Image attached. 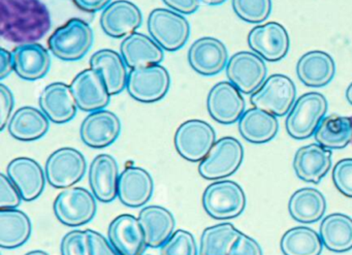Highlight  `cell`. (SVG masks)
I'll list each match as a JSON object with an SVG mask.
<instances>
[{"label": "cell", "instance_id": "1", "mask_svg": "<svg viewBox=\"0 0 352 255\" xmlns=\"http://www.w3.org/2000/svg\"><path fill=\"white\" fill-rule=\"evenodd\" d=\"M50 12L41 0H0V36L13 44H34L51 28Z\"/></svg>", "mask_w": 352, "mask_h": 255}, {"label": "cell", "instance_id": "2", "mask_svg": "<svg viewBox=\"0 0 352 255\" xmlns=\"http://www.w3.org/2000/svg\"><path fill=\"white\" fill-rule=\"evenodd\" d=\"M94 38V30L89 24L79 18H74L53 32L48 45L57 58L77 61L83 58L91 49Z\"/></svg>", "mask_w": 352, "mask_h": 255}, {"label": "cell", "instance_id": "3", "mask_svg": "<svg viewBox=\"0 0 352 255\" xmlns=\"http://www.w3.org/2000/svg\"><path fill=\"white\" fill-rule=\"evenodd\" d=\"M327 100L318 92H309L298 98L286 118L288 135L296 140H306L314 135L327 112Z\"/></svg>", "mask_w": 352, "mask_h": 255}, {"label": "cell", "instance_id": "4", "mask_svg": "<svg viewBox=\"0 0 352 255\" xmlns=\"http://www.w3.org/2000/svg\"><path fill=\"white\" fill-rule=\"evenodd\" d=\"M203 206L208 215L214 219H232L244 212L246 195L238 183L218 180L204 191Z\"/></svg>", "mask_w": 352, "mask_h": 255}, {"label": "cell", "instance_id": "5", "mask_svg": "<svg viewBox=\"0 0 352 255\" xmlns=\"http://www.w3.org/2000/svg\"><path fill=\"white\" fill-rule=\"evenodd\" d=\"M148 30L151 38L168 52L180 50L190 36L188 21L182 14L173 10L156 9L152 11L148 19Z\"/></svg>", "mask_w": 352, "mask_h": 255}, {"label": "cell", "instance_id": "6", "mask_svg": "<svg viewBox=\"0 0 352 255\" xmlns=\"http://www.w3.org/2000/svg\"><path fill=\"white\" fill-rule=\"evenodd\" d=\"M244 159L242 144L232 137L216 141L208 155L201 160L199 173L207 180H221L234 175Z\"/></svg>", "mask_w": 352, "mask_h": 255}, {"label": "cell", "instance_id": "7", "mask_svg": "<svg viewBox=\"0 0 352 255\" xmlns=\"http://www.w3.org/2000/svg\"><path fill=\"white\" fill-rule=\"evenodd\" d=\"M94 193L82 187H69L55 199L53 209L57 219L65 225L81 226L94 219L98 210Z\"/></svg>", "mask_w": 352, "mask_h": 255}, {"label": "cell", "instance_id": "8", "mask_svg": "<svg viewBox=\"0 0 352 255\" xmlns=\"http://www.w3.org/2000/svg\"><path fill=\"white\" fill-rule=\"evenodd\" d=\"M296 89L294 81L284 75L271 76L252 93L251 104L276 117L285 116L296 102Z\"/></svg>", "mask_w": 352, "mask_h": 255}, {"label": "cell", "instance_id": "9", "mask_svg": "<svg viewBox=\"0 0 352 255\" xmlns=\"http://www.w3.org/2000/svg\"><path fill=\"white\" fill-rule=\"evenodd\" d=\"M174 141L177 151L184 159L199 162L216 143V133L209 123L193 119L179 126Z\"/></svg>", "mask_w": 352, "mask_h": 255}, {"label": "cell", "instance_id": "10", "mask_svg": "<svg viewBox=\"0 0 352 255\" xmlns=\"http://www.w3.org/2000/svg\"><path fill=\"white\" fill-rule=\"evenodd\" d=\"M170 74L160 65L131 69L126 89L133 100L152 104L162 100L170 89Z\"/></svg>", "mask_w": 352, "mask_h": 255}, {"label": "cell", "instance_id": "11", "mask_svg": "<svg viewBox=\"0 0 352 255\" xmlns=\"http://www.w3.org/2000/svg\"><path fill=\"white\" fill-rule=\"evenodd\" d=\"M85 157L75 148L65 147L53 152L46 162L47 181L55 188L67 189L80 182L86 173Z\"/></svg>", "mask_w": 352, "mask_h": 255}, {"label": "cell", "instance_id": "12", "mask_svg": "<svg viewBox=\"0 0 352 255\" xmlns=\"http://www.w3.org/2000/svg\"><path fill=\"white\" fill-rule=\"evenodd\" d=\"M267 74V65L256 53H236L226 65L228 81L244 94L254 93L265 81Z\"/></svg>", "mask_w": 352, "mask_h": 255}, {"label": "cell", "instance_id": "13", "mask_svg": "<svg viewBox=\"0 0 352 255\" xmlns=\"http://www.w3.org/2000/svg\"><path fill=\"white\" fill-rule=\"evenodd\" d=\"M289 44L287 30L277 22L256 26L248 34V45L253 52L270 63L283 59L289 50Z\"/></svg>", "mask_w": 352, "mask_h": 255}, {"label": "cell", "instance_id": "14", "mask_svg": "<svg viewBox=\"0 0 352 255\" xmlns=\"http://www.w3.org/2000/svg\"><path fill=\"white\" fill-rule=\"evenodd\" d=\"M245 107L242 92L230 82H220L210 90L207 98L208 112L218 123L234 124L244 114Z\"/></svg>", "mask_w": 352, "mask_h": 255}, {"label": "cell", "instance_id": "15", "mask_svg": "<svg viewBox=\"0 0 352 255\" xmlns=\"http://www.w3.org/2000/svg\"><path fill=\"white\" fill-rule=\"evenodd\" d=\"M72 91L78 109L84 112L104 110L110 104L108 88L102 74L94 69H85L76 76L72 82Z\"/></svg>", "mask_w": 352, "mask_h": 255}, {"label": "cell", "instance_id": "16", "mask_svg": "<svg viewBox=\"0 0 352 255\" xmlns=\"http://www.w3.org/2000/svg\"><path fill=\"white\" fill-rule=\"evenodd\" d=\"M121 133V122L111 111L91 112L81 124L80 135L88 147L102 149L112 145Z\"/></svg>", "mask_w": 352, "mask_h": 255}, {"label": "cell", "instance_id": "17", "mask_svg": "<svg viewBox=\"0 0 352 255\" xmlns=\"http://www.w3.org/2000/svg\"><path fill=\"white\" fill-rule=\"evenodd\" d=\"M108 236L120 255H143L148 247L139 218L131 214L115 218L109 226Z\"/></svg>", "mask_w": 352, "mask_h": 255}, {"label": "cell", "instance_id": "18", "mask_svg": "<svg viewBox=\"0 0 352 255\" xmlns=\"http://www.w3.org/2000/svg\"><path fill=\"white\" fill-rule=\"evenodd\" d=\"M143 22L141 11L135 3L117 0L110 3L100 16V26L107 36L114 38L133 34Z\"/></svg>", "mask_w": 352, "mask_h": 255}, {"label": "cell", "instance_id": "19", "mask_svg": "<svg viewBox=\"0 0 352 255\" xmlns=\"http://www.w3.org/2000/svg\"><path fill=\"white\" fill-rule=\"evenodd\" d=\"M228 49L215 38H199L188 51L190 67L199 75L207 77L221 73L228 65Z\"/></svg>", "mask_w": 352, "mask_h": 255}, {"label": "cell", "instance_id": "20", "mask_svg": "<svg viewBox=\"0 0 352 255\" xmlns=\"http://www.w3.org/2000/svg\"><path fill=\"white\" fill-rule=\"evenodd\" d=\"M7 172L24 201H32L42 195L47 177L38 162L30 157H17L10 162Z\"/></svg>", "mask_w": 352, "mask_h": 255}, {"label": "cell", "instance_id": "21", "mask_svg": "<svg viewBox=\"0 0 352 255\" xmlns=\"http://www.w3.org/2000/svg\"><path fill=\"white\" fill-rule=\"evenodd\" d=\"M41 110L51 122L65 124L75 118L77 102L71 86L56 82L47 86L40 96Z\"/></svg>", "mask_w": 352, "mask_h": 255}, {"label": "cell", "instance_id": "22", "mask_svg": "<svg viewBox=\"0 0 352 255\" xmlns=\"http://www.w3.org/2000/svg\"><path fill=\"white\" fill-rule=\"evenodd\" d=\"M153 190V179L144 168L127 166L120 173L118 199L126 207H143L151 199Z\"/></svg>", "mask_w": 352, "mask_h": 255}, {"label": "cell", "instance_id": "23", "mask_svg": "<svg viewBox=\"0 0 352 255\" xmlns=\"http://www.w3.org/2000/svg\"><path fill=\"white\" fill-rule=\"evenodd\" d=\"M120 173L116 159L109 154H100L89 168V184L96 199L111 203L118 197Z\"/></svg>", "mask_w": 352, "mask_h": 255}, {"label": "cell", "instance_id": "24", "mask_svg": "<svg viewBox=\"0 0 352 255\" xmlns=\"http://www.w3.org/2000/svg\"><path fill=\"white\" fill-rule=\"evenodd\" d=\"M331 168V151L319 144L304 146L294 155V173L304 182L318 184Z\"/></svg>", "mask_w": 352, "mask_h": 255}, {"label": "cell", "instance_id": "25", "mask_svg": "<svg viewBox=\"0 0 352 255\" xmlns=\"http://www.w3.org/2000/svg\"><path fill=\"white\" fill-rule=\"evenodd\" d=\"M14 71L25 81L42 79L50 71L51 57L42 45H19L12 52Z\"/></svg>", "mask_w": 352, "mask_h": 255}, {"label": "cell", "instance_id": "26", "mask_svg": "<svg viewBox=\"0 0 352 255\" xmlns=\"http://www.w3.org/2000/svg\"><path fill=\"white\" fill-rule=\"evenodd\" d=\"M121 56L131 69L160 65L164 60V49L146 34L133 32L121 43Z\"/></svg>", "mask_w": 352, "mask_h": 255}, {"label": "cell", "instance_id": "27", "mask_svg": "<svg viewBox=\"0 0 352 255\" xmlns=\"http://www.w3.org/2000/svg\"><path fill=\"white\" fill-rule=\"evenodd\" d=\"M336 63L331 55L323 51H311L300 57L296 65V75L304 85L321 88L335 77Z\"/></svg>", "mask_w": 352, "mask_h": 255}, {"label": "cell", "instance_id": "28", "mask_svg": "<svg viewBox=\"0 0 352 255\" xmlns=\"http://www.w3.org/2000/svg\"><path fill=\"white\" fill-rule=\"evenodd\" d=\"M145 232L146 243L150 248H160L174 234L176 220L172 212L162 206H148L139 214Z\"/></svg>", "mask_w": 352, "mask_h": 255}, {"label": "cell", "instance_id": "29", "mask_svg": "<svg viewBox=\"0 0 352 255\" xmlns=\"http://www.w3.org/2000/svg\"><path fill=\"white\" fill-rule=\"evenodd\" d=\"M122 56L110 49H102L92 55L90 69L102 74L111 96H116L126 88L129 74Z\"/></svg>", "mask_w": 352, "mask_h": 255}, {"label": "cell", "instance_id": "30", "mask_svg": "<svg viewBox=\"0 0 352 255\" xmlns=\"http://www.w3.org/2000/svg\"><path fill=\"white\" fill-rule=\"evenodd\" d=\"M278 131L277 117L255 107L247 110L239 120V131L249 143H267L277 135Z\"/></svg>", "mask_w": 352, "mask_h": 255}, {"label": "cell", "instance_id": "31", "mask_svg": "<svg viewBox=\"0 0 352 255\" xmlns=\"http://www.w3.org/2000/svg\"><path fill=\"white\" fill-rule=\"evenodd\" d=\"M9 133L14 139L32 142L42 139L50 127V120L42 110L34 107H22L10 120Z\"/></svg>", "mask_w": 352, "mask_h": 255}, {"label": "cell", "instance_id": "32", "mask_svg": "<svg viewBox=\"0 0 352 255\" xmlns=\"http://www.w3.org/2000/svg\"><path fill=\"white\" fill-rule=\"evenodd\" d=\"M32 220L18 209L0 210V247L15 249L21 247L32 236Z\"/></svg>", "mask_w": 352, "mask_h": 255}, {"label": "cell", "instance_id": "33", "mask_svg": "<svg viewBox=\"0 0 352 255\" xmlns=\"http://www.w3.org/2000/svg\"><path fill=\"white\" fill-rule=\"evenodd\" d=\"M288 210L290 216L300 223H314L324 216L327 199L317 189H298L290 197Z\"/></svg>", "mask_w": 352, "mask_h": 255}, {"label": "cell", "instance_id": "34", "mask_svg": "<svg viewBox=\"0 0 352 255\" xmlns=\"http://www.w3.org/2000/svg\"><path fill=\"white\" fill-rule=\"evenodd\" d=\"M321 241L333 252H347L352 249V218L342 213L323 218L319 230Z\"/></svg>", "mask_w": 352, "mask_h": 255}, {"label": "cell", "instance_id": "35", "mask_svg": "<svg viewBox=\"0 0 352 255\" xmlns=\"http://www.w3.org/2000/svg\"><path fill=\"white\" fill-rule=\"evenodd\" d=\"M317 144L329 150L343 149L352 142V120L349 117H324L314 133Z\"/></svg>", "mask_w": 352, "mask_h": 255}, {"label": "cell", "instance_id": "36", "mask_svg": "<svg viewBox=\"0 0 352 255\" xmlns=\"http://www.w3.org/2000/svg\"><path fill=\"white\" fill-rule=\"evenodd\" d=\"M242 232L232 223H220L206 228L201 236L199 255H230Z\"/></svg>", "mask_w": 352, "mask_h": 255}, {"label": "cell", "instance_id": "37", "mask_svg": "<svg viewBox=\"0 0 352 255\" xmlns=\"http://www.w3.org/2000/svg\"><path fill=\"white\" fill-rule=\"evenodd\" d=\"M280 246L284 255H320L323 243L312 228L298 226L283 234Z\"/></svg>", "mask_w": 352, "mask_h": 255}, {"label": "cell", "instance_id": "38", "mask_svg": "<svg viewBox=\"0 0 352 255\" xmlns=\"http://www.w3.org/2000/svg\"><path fill=\"white\" fill-rule=\"evenodd\" d=\"M232 9L247 23H263L271 15L272 0H232Z\"/></svg>", "mask_w": 352, "mask_h": 255}, {"label": "cell", "instance_id": "39", "mask_svg": "<svg viewBox=\"0 0 352 255\" xmlns=\"http://www.w3.org/2000/svg\"><path fill=\"white\" fill-rule=\"evenodd\" d=\"M162 255H197V242L191 232L184 230H176L170 238L160 247Z\"/></svg>", "mask_w": 352, "mask_h": 255}, {"label": "cell", "instance_id": "40", "mask_svg": "<svg viewBox=\"0 0 352 255\" xmlns=\"http://www.w3.org/2000/svg\"><path fill=\"white\" fill-rule=\"evenodd\" d=\"M61 255H91L87 232L72 230L67 232L61 241Z\"/></svg>", "mask_w": 352, "mask_h": 255}, {"label": "cell", "instance_id": "41", "mask_svg": "<svg viewBox=\"0 0 352 255\" xmlns=\"http://www.w3.org/2000/svg\"><path fill=\"white\" fill-rule=\"evenodd\" d=\"M333 180L340 192L352 199V158H345L336 164Z\"/></svg>", "mask_w": 352, "mask_h": 255}, {"label": "cell", "instance_id": "42", "mask_svg": "<svg viewBox=\"0 0 352 255\" xmlns=\"http://www.w3.org/2000/svg\"><path fill=\"white\" fill-rule=\"evenodd\" d=\"M22 197L19 189L8 175L0 174V208L1 209H17L21 203Z\"/></svg>", "mask_w": 352, "mask_h": 255}, {"label": "cell", "instance_id": "43", "mask_svg": "<svg viewBox=\"0 0 352 255\" xmlns=\"http://www.w3.org/2000/svg\"><path fill=\"white\" fill-rule=\"evenodd\" d=\"M89 239L90 254L91 255H120L110 241L96 230H86Z\"/></svg>", "mask_w": 352, "mask_h": 255}, {"label": "cell", "instance_id": "44", "mask_svg": "<svg viewBox=\"0 0 352 255\" xmlns=\"http://www.w3.org/2000/svg\"><path fill=\"white\" fill-rule=\"evenodd\" d=\"M14 96L11 89L3 84H0V131H5L11 120L12 111L14 109Z\"/></svg>", "mask_w": 352, "mask_h": 255}, {"label": "cell", "instance_id": "45", "mask_svg": "<svg viewBox=\"0 0 352 255\" xmlns=\"http://www.w3.org/2000/svg\"><path fill=\"white\" fill-rule=\"evenodd\" d=\"M230 255H263V253L257 241L242 232L232 246Z\"/></svg>", "mask_w": 352, "mask_h": 255}, {"label": "cell", "instance_id": "46", "mask_svg": "<svg viewBox=\"0 0 352 255\" xmlns=\"http://www.w3.org/2000/svg\"><path fill=\"white\" fill-rule=\"evenodd\" d=\"M173 11L182 15H191L199 8V0H162Z\"/></svg>", "mask_w": 352, "mask_h": 255}, {"label": "cell", "instance_id": "47", "mask_svg": "<svg viewBox=\"0 0 352 255\" xmlns=\"http://www.w3.org/2000/svg\"><path fill=\"white\" fill-rule=\"evenodd\" d=\"M112 0H74L78 9L88 13H96L100 10L106 9Z\"/></svg>", "mask_w": 352, "mask_h": 255}, {"label": "cell", "instance_id": "48", "mask_svg": "<svg viewBox=\"0 0 352 255\" xmlns=\"http://www.w3.org/2000/svg\"><path fill=\"white\" fill-rule=\"evenodd\" d=\"M14 71L13 56L6 49H0V80H5Z\"/></svg>", "mask_w": 352, "mask_h": 255}, {"label": "cell", "instance_id": "49", "mask_svg": "<svg viewBox=\"0 0 352 255\" xmlns=\"http://www.w3.org/2000/svg\"><path fill=\"white\" fill-rule=\"evenodd\" d=\"M199 1L205 3V5L215 7V5H222V3H226V0H199Z\"/></svg>", "mask_w": 352, "mask_h": 255}, {"label": "cell", "instance_id": "50", "mask_svg": "<svg viewBox=\"0 0 352 255\" xmlns=\"http://www.w3.org/2000/svg\"><path fill=\"white\" fill-rule=\"evenodd\" d=\"M346 98H347L348 102L352 106V83L348 86L347 90H346Z\"/></svg>", "mask_w": 352, "mask_h": 255}, {"label": "cell", "instance_id": "51", "mask_svg": "<svg viewBox=\"0 0 352 255\" xmlns=\"http://www.w3.org/2000/svg\"><path fill=\"white\" fill-rule=\"evenodd\" d=\"M25 255H49L48 253L43 250H34L30 252L26 253Z\"/></svg>", "mask_w": 352, "mask_h": 255}, {"label": "cell", "instance_id": "52", "mask_svg": "<svg viewBox=\"0 0 352 255\" xmlns=\"http://www.w3.org/2000/svg\"><path fill=\"white\" fill-rule=\"evenodd\" d=\"M351 120H352V118H351ZM351 143H352V142H351Z\"/></svg>", "mask_w": 352, "mask_h": 255}]
</instances>
